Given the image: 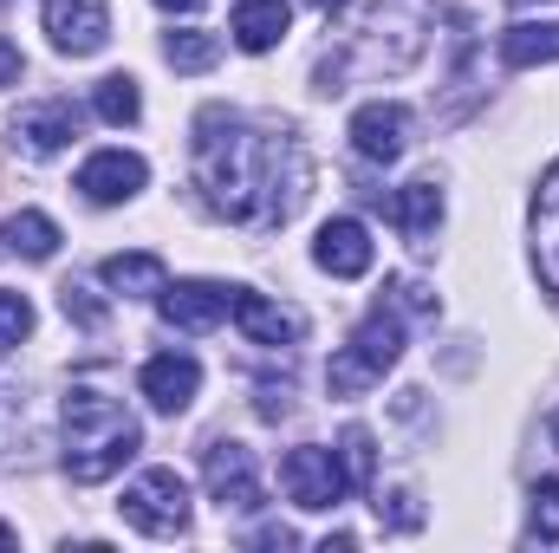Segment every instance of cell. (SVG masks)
<instances>
[{"label":"cell","mask_w":559,"mask_h":553,"mask_svg":"<svg viewBox=\"0 0 559 553\" xmlns=\"http://www.w3.org/2000/svg\"><path fill=\"white\" fill-rule=\"evenodd\" d=\"M195 189L215 215L248 222V228H286L306 202L312 163L293 138H267L254 131L241 111L209 105L195 118Z\"/></svg>","instance_id":"cell-1"},{"label":"cell","mask_w":559,"mask_h":553,"mask_svg":"<svg viewBox=\"0 0 559 553\" xmlns=\"http://www.w3.org/2000/svg\"><path fill=\"white\" fill-rule=\"evenodd\" d=\"M138 449H143V423L124 411V398L98 372L92 378H72V391H66V475L79 489H98Z\"/></svg>","instance_id":"cell-2"},{"label":"cell","mask_w":559,"mask_h":553,"mask_svg":"<svg viewBox=\"0 0 559 553\" xmlns=\"http://www.w3.org/2000/svg\"><path fill=\"white\" fill-rule=\"evenodd\" d=\"M429 26H436L429 0H371L365 26L352 33V52H338V59L319 66V92L338 98L352 66L371 72V79H378V72H411L423 59V46H429Z\"/></svg>","instance_id":"cell-3"},{"label":"cell","mask_w":559,"mask_h":553,"mask_svg":"<svg viewBox=\"0 0 559 553\" xmlns=\"http://www.w3.org/2000/svg\"><path fill=\"white\" fill-rule=\"evenodd\" d=\"M404 358V319H397V299L384 306H371L365 319H358V332L332 352V365H325V391L332 398H365L371 385H384V372Z\"/></svg>","instance_id":"cell-4"},{"label":"cell","mask_w":559,"mask_h":553,"mask_svg":"<svg viewBox=\"0 0 559 553\" xmlns=\"http://www.w3.org/2000/svg\"><path fill=\"white\" fill-rule=\"evenodd\" d=\"M118 515L150 541H176V534H189V482L176 469H143L118 495Z\"/></svg>","instance_id":"cell-5"},{"label":"cell","mask_w":559,"mask_h":553,"mask_svg":"<svg viewBox=\"0 0 559 553\" xmlns=\"http://www.w3.org/2000/svg\"><path fill=\"white\" fill-rule=\"evenodd\" d=\"M202 482H209V502L222 515H261L267 508V489H261V469H254V449L248 443L215 436L202 449Z\"/></svg>","instance_id":"cell-6"},{"label":"cell","mask_w":559,"mask_h":553,"mask_svg":"<svg viewBox=\"0 0 559 553\" xmlns=\"http://www.w3.org/2000/svg\"><path fill=\"white\" fill-rule=\"evenodd\" d=\"M280 489H286V502H293V508H306V515H319V508H338V502L352 495L338 449H319V443H299V449H286V462H280Z\"/></svg>","instance_id":"cell-7"},{"label":"cell","mask_w":559,"mask_h":553,"mask_svg":"<svg viewBox=\"0 0 559 553\" xmlns=\"http://www.w3.org/2000/svg\"><path fill=\"white\" fill-rule=\"evenodd\" d=\"M143 183H150V163H143L138 150H92V156L79 163V176H72V189H79L85 202H98V209L131 202Z\"/></svg>","instance_id":"cell-8"},{"label":"cell","mask_w":559,"mask_h":553,"mask_svg":"<svg viewBox=\"0 0 559 553\" xmlns=\"http://www.w3.org/2000/svg\"><path fill=\"white\" fill-rule=\"evenodd\" d=\"M156 313L176 332H215L235 313V286H222V280H176V286L156 293Z\"/></svg>","instance_id":"cell-9"},{"label":"cell","mask_w":559,"mask_h":553,"mask_svg":"<svg viewBox=\"0 0 559 553\" xmlns=\"http://www.w3.org/2000/svg\"><path fill=\"white\" fill-rule=\"evenodd\" d=\"M46 33L66 59H92L105 39H111V7L105 0H46Z\"/></svg>","instance_id":"cell-10"},{"label":"cell","mask_w":559,"mask_h":553,"mask_svg":"<svg viewBox=\"0 0 559 553\" xmlns=\"http://www.w3.org/2000/svg\"><path fill=\"white\" fill-rule=\"evenodd\" d=\"M411 131H417L411 105L378 98V105H358V111H352V150H358L365 163H397V156L411 150Z\"/></svg>","instance_id":"cell-11"},{"label":"cell","mask_w":559,"mask_h":553,"mask_svg":"<svg viewBox=\"0 0 559 553\" xmlns=\"http://www.w3.org/2000/svg\"><path fill=\"white\" fill-rule=\"evenodd\" d=\"M312 261H319L332 280H365L371 274V261H378L371 228H365L358 215H332V222L319 228V242H312Z\"/></svg>","instance_id":"cell-12"},{"label":"cell","mask_w":559,"mask_h":553,"mask_svg":"<svg viewBox=\"0 0 559 553\" xmlns=\"http://www.w3.org/2000/svg\"><path fill=\"white\" fill-rule=\"evenodd\" d=\"M138 391L150 398V411L182 416L189 404H195V391H202V365H195L189 352H156V358L138 372Z\"/></svg>","instance_id":"cell-13"},{"label":"cell","mask_w":559,"mask_h":553,"mask_svg":"<svg viewBox=\"0 0 559 553\" xmlns=\"http://www.w3.org/2000/svg\"><path fill=\"white\" fill-rule=\"evenodd\" d=\"M235 326L248 332V345H299L306 339V313L299 306H280L267 293H248V286H235Z\"/></svg>","instance_id":"cell-14"},{"label":"cell","mask_w":559,"mask_h":553,"mask_svg":"<svg viewBox=\"0 0 559 553\" xmlns=\"http://www.w3.org/2000/svg\"><path fill=\"white\" fill-rule=\"evenodd\" d=\"M79 138V105L72 98H39V105H20L13 118V143H26L33 156H52Z\"/></svg>","instance_id":"cell-15"},{"label":"cell","mask_w":559,"mask_h":553,"mask_svg":"<svg viewBox=\"0 0 559 553\" xmlns=\"http://www.w3.org/2000/svg\"><path fill=\"white\" fill-rule=\"evenodd\" d=\"M391 222L404 228V242H411V248H429V242H436V228H442V183H436V176L404 183V189L391 196Z\"/></svg>","instance_id":"cell-16"},{"label":"cell","mask_w":559,"mask_h":553,"mask_svg":"<svg viewBox=\"0 0 559 553\" xmlns=\"http://www.w3.org/2000/svg\"><path fill=\"white\" fill-rule=\"evenodd\" d=\"M495 52H501V66H514V72L554 66L559 59V20H514V26L495 39Z\"/></svg>","instance_id":"cell-17"},{"label":"cell","mask_w":559,"mask_h":553,"mask_svg":"<svg viewBox=\"0 0 559 553\" xmlns=\"http://www.w3.org/2000/svg\"><path fill=\"white\" fill-rule=\"evenodd\" d=\"M286 0H241L235 7V20H228V33H235V46L241 52H274L280 39H286Z\"/></svg>","instance_id":"cell-18"},{"label":"cell","mask_w":559,"mask_h":553,"mask_svg":"<svg viewBox=\"0 0 559 553\" xmlns=\"http://www.w3.org/2000/svg\"><path fill=\"white\" fill-rule=\"evenodd\" d=\"M534 261H540V280L559 293V163L534 196Z\"/></svg>","instance_id":"cell-19"},{"label":"cell","mask_w":559,"mask_h":553,"mask_svg":"<svg viewBox=\"0 0 559 553\" xmlns=\"http://www.w3.org/2000/svg\"><path fill=\"white\" fill-rule=\"evenodd\" d=\"M98 280L111 286V293H124V299H156L163 286H169V268L156 261V255H111Z\"/></svg>","instance_id":"cell-20"},{"label":"cell","mask_w":559,"mask_h":553,"mask_svg":"<svg viewBox=\"0 0 559 553\" xmlns=\"http://www.w3.org/2000/svg\"><path fill=\"white\" fill-rule=\"evenodd\" d=\"M0 242H7V255H20V261H52V255H59V222L39 215V209H13L7 228H0Z\"/></svg>","instance_id":"cell-21"},{"label":"cell","mask_w":559,"mask_h":553,"mask_svg":"<svg viewBox=\"0 0 559 553\" xmlns=\"http://www.w3.org/2000/svg\"><path fill=\"white\" fill-rule=\"evenodd\" d=\"M163 59H169L176 72H209V66L222 59V33H209V26H176V33H163Z\"/></svg>","instance_id":"cell-22"},{"label":"cell","mask_w":559,"mask_h":553,"mask_svg":"<svg viewBox=\"0 0 559 553\" xmlns=\"http://www.w3.org/2000/svg\"><path fill=\"white\" fill-rule=\"evenodd\" d=\"M92 111L105 118V125H138L143 118V92L131 72H111V79H98L92 85Z\"/></svg>","instance_id":"cell-23"},{"label":"cell","mask_w":559,"mask_h":553,"mask_svg":"<svg viewBox=\"0 0 559 553\" xmlns=\"http://www.w3.org/2000/svg\"><path fill=\"white\" fill-rule=\"evenodd\" d=\"M338 462H345V482H352L358 495L378 482V443H371V430H365V423H352V430L338 436Z\"/></svg>","instance_id":"cell-24"},{"label":"cell","mask_w":559,"mask_h":553,"mask_svg":"<svg viewBox=\"0 0 559 553\" xmlns=\"http://www.w3.org/2000/svg\"><path fill=\"white\" fill-rule=\"evenodd\" d=\"M59 313H66L72 326H85V332H98V326H105V299H98L92 286H79V280H66V286H59Z\"/></svg>","instance_id":"cell-25"},{"label":"cell","mask_w":559,"mask_h":553,"mask_svg":"<svg viewBox=\"0 0 559 553\" xmlns=\"http://www.w3.org/2000/svg\"><path fill=\"white\" fill-rule=\"evenodd\" d=\"M534 541H559V475L534 482V515H527Z\"/></svg>","instance_id":"cell-26"},{"label":"cell","mask_w":559,"mask_h":553,"mask_svg":"<svg viewBox=\"0 0 559 553\" xmlns=\"http://www.w3.org/2000/svg\"><path fill=\"white\" fill-rule=\"evenodd\" d=\"M26 332H33V299L26 293H0V352L20 345Z\"/></svg>","instance_id":"cell-27"},{"label":"cell","mask_w":559,"mask_h":553,"mask_svg":"<svg viewBox=\"0 0 559 553\" xmlns=\"http://www.w3.org/2000/svg\"><path fill=\"white\" fill-rule=\"evenodd\" d=\"M378 515H384L391 528H404V534H411V528H423V508H417V495H411V489H397L391 502H378Z\"/></svg>","instance_id":"cell-28"},{"label":"cell","mask_w":559,"mask_h":553,"mask_svg":"<svg viewBox=\"0 0 559 553\" xmlns=\"http://www.w3.org/2000/svg\"><path fill=\"white\" fill-rule=\"evenodd\" d=\"M20 72H26L20 46H13V39H0V92H7V85H20Z\"/></svg>","instance_id":"cell-29"},{"label":"cell","mask_w":559,"mask_h":553,"mask_svg":"<svg viewBox=\"0 0 559 553\" xmlns=\"http://www.w3.org/2000/svg\"><path fill=\"white\" fill-rule=\"evenodd\" d=\"M254 541H261V548H293V541H299V534H293V528H261V534H254Z\"/></svg>","instance_id":"cell-30"},{"label":"cell","mask_w":559,"mask_h":553,"mask_svg":"<svg viewBox=\"0 0 559 553\" xmlns=\"http://www.w3.org/2000/svg\"><path fill=\"white\" fill-rule=\"evenodd\" d=\"M156 7H169V13H195V7H209V0H156Z\"/></svg>","instance_id":"cell-31"},{"label":"cell","mask_w":559,"mask_h":553,"mask_svg":"<svg viewBox=\"0 0 559 553\" xmlns=\"http://www.w3.org/2000/svg\"><path fill=\"white\" fill-rule=\"evenodd\" d=\"M306 7H319V13H325V20H332V13H345V7H352V0H306Z\"/></svg>","instance_id":"cell-32"},{"label":"cell","mask_w":559,"mask_h":553,"mask_svg":"<svg viewBox=\"0 0 559 553\" xmlns=\"http://www.w3.org/2000/svg\"><path fill=\"white\" fill-rule=\"evenodd\" d=\"M13 541H20V534H13V528H7V521H0V548H13Z\"/></svg>","instance_id":"cell-33"},{"label":"cell","mask_w":559,"mask_h":553,"mask_svg":"<svg viewBox=\"0 0 559 553\" xmlns=\"http://www.w3.org/2000/svg\"><path fill=\"white\" fill-rule=\"evenodd\" d=\"M547 436H554V449H559V411H554V416H547Z\"/></svg>","instance_id":"cell-34"},{"label":"cell","mask_w":559,"mask_h":553,"mask_svg":"<svg viewBox=\"0 0 559 553\" xmlns=\"http://www.w3.org/2000/svg\"><path fill=\"white\" fill-rule=\"evenodd\" d=\"M508 7H540V0H508Z\"/></svg>","instance_id":"cell-35"}]
</instances>
